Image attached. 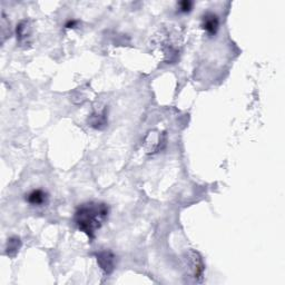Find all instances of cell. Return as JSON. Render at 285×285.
<instances>
[{
	"mask_svg": "<svg viewBox=\"0 0 285 285\" xmlns=\"http://www.w3.org/2000/svg\"><path fill=\"white\" fill-rule=\"evenodd\" d=\"M108 213V206L105 203L89 202L77 208L74 219L79 231L86 234L89 239H94L98 229L107 221Z\"/></svg>",
	"mask_w": 285,
	"mask_h": 285,
	"instance_id": "cell-1",
	"label": "cell"
},
{
	"mask_svg": "<svg viewBox=\"0 0 285 285\" xmlns=\"http://www.w3.org/2000/svg\"><path fill=\"white\" fill-rule=\"evenodd\" d=\"M186 265L195 281L202 282L204 274V263L201 255L195 251H189L186 257Z\"/></svg>",
	"mask_w": 285,
	"mask_h": 285,
	"instance_id": "cell-2",
	"label": "cell"
},
{
	"mask_svg": "<svg viewBox=\"0 0 285 285\" xmlns=\"http://www.w3.org/2000/svg\"><path fill=\"white\" fill-rule=\"evenodd\" d=\"M33 39V26L29 21H23L17 26V42L22 47H28Z\"/></svg>",
	"mask_w": 285,
	"mask_h": 285,
	"instance_id": "cell-3",
	"label": "cell"
},
{
	"mask_svg": "<svg viewBox=\"0 0 285 285\" xmlns=\"http://www.w3.org/2000/svg\"><path fill=\"white\" fill-rule=\"evenodd\" d=\"M202 28L209 36H215L219 28V19L213 13H206L202 18Z\"/></svg>",
	"mask_w": 285,
	"mask_h": 285,
	"instance_id": "cell-4",
	"label": "cell"
},
{
	"mask_svg": "<svg viewBox=\"0 0 285 285\" xmlns=\"http://www.w3.org/2000/svg\"><path fill=\"white\" fill-rule=\"evenodd\" d=\"M97 262L101 266L102 271L109 275L115 268V256L108 251H104L101 252L99 254H97Z\"/></svg>",
	"mask_w": 285,
	"mask_h": 285,
	"instance_id": "cell-5",
	"label": "cell"
},
{
	"mask_svg": "<svg viewBox=\"0 0 285 285\" xmlns=\"http://www.w3.org/2000/svg\"><path fill=\"white\" fill-rule=\"evenodd\" d=\"M48 201V194L43 189H33L26 195V202L33 206H43Z\"/></svg>",
	"mask_w": 285,
	"mask_h": 285,
	"instance_id": "cell-6",
	"label": "cell"
},
{
	"mask_svg": "<svg viewBox=\"0 0 285 285\" xmlns=\"http://www.w3.org/2000/svg\"><path fill=\"white\" fill-rule=\"evenodd\" d=\"M161 144L162 135L154 132L149 133V135L146 137V141H145V149H146L147 153H155L161 148Z\"/></svg>",
	"mask_w": 285,
	"mask_h": 285,
	"instance_id": "cell-7",
	"label": "cell"
},
{
	"mask_svg": "<svg viewBox=\"0 0 285 285\" xmlns=\"http://www.w3.org/2000/svg\"><path fill=\"white\" fill-rule=\"evenodd\" d=\"M21 246H22V243H21V239H19L18 237L9 238L7 242V247H6V253L8 256H11V257L16 256Z\"/></svg>",
	"mask_w": 285,
	"mask_h": 285,
	"instance_id": "cell-8",
	"label": "cell"
},
{
	"mask_svg": "<svg viewBox=\"0 0 285 285\" xmlns=\"http://www.w3.org/2000/svg\"><path fill=\"white\" fill-rule=\"evenodd\" d=\"M193 6H194V4L192 2H189V0H184V2H179L177 4L179 13H183V14H188L193 9Z\"/></svg>",
	"mask_w": 285,
	"mask_h": 285,
	"instance_id": "cell-9",
	"label": "cell"
},
{
	"mask_svg": "<svg viewBox=\"0 0 285 285\" xmlns=\"http://www.w3.org/2000/svg\"><path fill=\"white\" fill-rule=\"evenodd\" d=\"M77 24H78L77 21H68L66 24H65V27L66 28H75Z\"/></svg>",
	"mask_w": 285,
	"mask_h": 285,
	"instance_id": "cell-10",
	"label": "cell"
}]
</instances>
